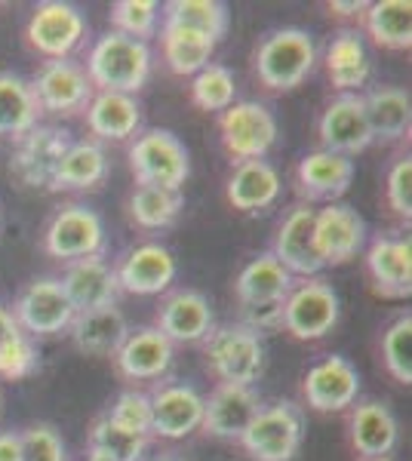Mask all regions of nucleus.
Returning <instances> with one entry per match:
<instances>
[{
	"label": "nucleus",
	"mask_w": 412,
	"mask_h": 461,
	"mask_svg": "<svg viewBox=\"0 0 412 461\" xmlns=\"http://www.w3.org/2000/svg\"><path fill=\"white\" fill-rule=\"evenodd\" d=\"M84 71L96 93L136 95L151 74V50L142 41L108 32L93 43Z\"/></svg>",
	"instance_id": "f257e3e1"
},
{
	"label": "nucleus",
	"mask_w": 412,
	"mask_h": 461,
	"mask_svg": "<svg viewBox=\"0 0 412 461\" xmlns=\"http://www.w3.org/2000/svg\"><path fill=\"white\" fill-rule=\"evenodd\" d=\"M252 65H256L261 86L271 93H289L308 80V74L317 65V47L302 28H280L259 43Z\"/></svg>",
	"instance_id": "f03ea898"
},
{
	"label": "nucleus",
	"mask_w": 412,
	"mask_h": 461,
	"mask_svg": "<svg viewBox=\"0 0 412 461\" xmlns=\"http://www.w3.org/2000/svg\"><path fill=\"white\" fill-rule=\"evenodd\" d=\"M204 360L219 384H252L265 373V345L243 323H224L206 336Z\"/></svg>",
	"instance_id": "7ed1b4c3"
},
{
	"label": "nucleus",
	"mask_w": 412,
	"mask_h": 461,
	"mask_svg": "<svg viewBox=\"0 0 412 461\" xmlns=\"http://www.w3.org/2000/svg\"><path fill=\"white\" fill-rule=\"evenodd\" d=\"M130 173L136 185L182 191V185L191 176L188 148L169 130H145L130 145Z\"/></svg>",
	"instance_id": "20e7f679"
},
{
	"label": "nucleus",
	"mask_w": 412,
	"mask_h": 461,
	"mask_svg": "<svg viewBox=\"0 0 412 461\" xmlns=\"http://www.w3.org/2000/svg\"><path fill=\"white\" fill-rule=\"evenodd\" d=\"M302 409L289 400H280V403L261 406L237 443L252 461H292L302 446Z\"/></svg>",
	"instance_id": "39448f33"
},
{
	"label": "nucleus",
	"mask_w": 412,
	"mask_h": 461,
	"mask_svg": "<svg viewBox=\"0 0 412 461\" xmlns=\"http://www.w3.org/2000/svg\"><path fill=\"white\" fill-rule=\"evenodd\" d=\"M71 132L62 126H41L28 130L25 136L16 139L10 154V176L16 178L22 188L32 191H50L52 176H56L59 163L65 151L71 148Z\"/></svg>",
	"instance_id": "423d86ee"
},
{
	"label": "nucleus",
	"mask_w": 412,
	"mask_h": 461,
	"mask_svg": "<svg viewBox=\"0 0 412 461\" xmlns=\"http://www.w3.org/2000/svg\"><path fill=\"white\" fill-rule=\"evenodd\" d=\"M339 323V295L335 289L320 277L302 280L289 289L283 299V326L292 339L298 341H317L333 332Z\"/></svg>",
	"instance_id": "0eeeda50"
},
{
	"label": "nucleus",
	"mask_w": 412,
	"mask_h": 461,
	"mask_svg": "<svg viewBox=\"0 0 412 461\" xmlns=\"http://www.w3.org/2000/svg\"><path fill=\"white\" fill-rule=\"evenodd\" d=\"M219 136L231 160H265L277 145V121L261 102H234L219 114Z\"/></svg>",
	"instance_id": "6e6552de"
},
{
	"label": "nucleus",
	"mask_w": 412,
	"mask_h": 461,
	"mask_svg": "<svg viewBox=\"0 0 412 461\" xmlns=\"http://www.w3.org/2000/svg\"><path fill=\"white\" fill-rule=\"evenodd\" d=\"M105 247V225L99 212L89 210L84 203L62 206L50 219L47 230H43V249L47 256L59 258V262H80L89 256H102Z\"/></svg>",
	"instance_id": "1a4fd4ad"
},
{
	"label": "nucleus",
	"mask_w": 412,
	"mask_h": 461,
	"mask_svg": "<svg viewBox=\"0 0 412 461\" xmlns=\"http://www.w3.org/2000/svg\"><path fill=\"white\" fill-rule=\"evenodd\" d=\"M10 314L28 339H37L69 332L78 311L71 308L69 295H65V289L56 277H41L22 289Z\"/></svg>",
	"instance_id": "9d476101"
},
{
	"label": "nucleus",
	"mask_w": 412,
	"mask_h": 461,
	"mask_svg": "<svg viewBox=\"0 0 412 461\" xmlns=\"http://www.w3.org/2000/svg\"><path fill=\"white\" fill-rule=\"evenodd\" d=\"M87 37V19L80 16L78 6L62 4V0H47L37 4L32 19L25 25V41L34 53L50 59H71L74 50Z\"/></svg>",
	"instance_id": "9b49d317"
},
{
	"label": "nucleus",
	"mask_w": 412,
	"mask_h": 461,
	"mask_svg": "<svg viewBox=\"0 0 412 461\" xmlns=\"http://www.w3.org/2000/svg\"><path fill=\"white\" fill-rule=\"evenodd\" d=\"M28 86H32L41 114L47 111V114H65V117L87 111L89 99L96 93L84 65L71 62V59H50V62H43Z\"/></svg>",
	"instance_id": "f8f14e48"
},
{
	"label": "nucleus",
	"mask_w": 412,
	"mask_h": 461,
	"mask_svg": "<svg viewBox=\"0 0 412 461\" xmlns=\"http://www.w3.org/2000/svg\"><path fill=\"white\" fill-rule=\"evenodd\" d=\"M317 136L324 151L342 154V158H354L363 154L372 145V130L366 121L363 95L361 93H344L335 95L324 108L317 121Z\"/></svg>",
	"instance_id": "ddd939ff"
},
{
	"label": "nucleus",
	"mask_w": 412,
	"mask_h": 461,
	"mask_svg": "<svg viewBox=\"0 0 412 461\" xmlns=\"http://www.w3.org/2000/svg\"><path fill=\"white\" fill-rule=\"evenodd\" d=\"M314 215H317V210H311L308 203H296L289 206V212L277 225L271 256L287 267L292 277L311 280L324 271L317 243H314Z\"/></svg>",
	"instance_id": "4468645a"
},
{
	"label": "nucleus",
	"mask_w": 412,
	"mask_h": 461,
	"mask_svg": "<svg viewBox=\"0 0 412 461\" xmlns=\"http://www.w3.org/2000/svg\"><path fill=\"white\" fill-rule=\"evenodd\" d=\"M314 243L324 267L344 265L363 249L366 243V221L361 212L348 203H326L314 215Z\"/></svg>",
	"instance_id": "2eb2a0df"
},
{
	"label": "nucleus",
	"mask_w": 412,
	"mask_h": 461,
	"mask_svg": "<svg viewBox=\"0 0 412 461\" xmlns=\"http://www.w3.org/2000/svg\"><path fill=\"white\" fill-rule=\"evenodd\" d=\"M302 393L314 412H344L348 406H354L361 393V373L348 357H324L308 369Z\"/></svg>",
	"instance_id": "dca6fc26"
},
{
	"label": "nucleus",
	"mask_w": 412,
	"mask_h": 461,
	"mask_svg": "<svg viewBox=\"0 0 412 461\" xmlns=\"http://www.w3.org/2000/svg\"><path fill=\"white\" fill-rule=\"evenodd\" d=\"M261 409L259 391L252 384H215L213 393L204 397V421L200 428L215 440H241Z\"/></svg>",
	"instance_id": "f3484780"
},
{
	"label": "nucleus",
	"mask_w": 412,
	"mask_h": 461,
	"mask_svg": "<svg viewBox=\"0 0 412 461\" xmlns=\"http://www.w3.org/2000/svg\"><path fill=\"white\" fill-rule=\"evenodd\" d=\"M354 182V160L333 151H311L296 167V191L305 203H339Z\"/></svg>",
	"instance_id": "a211bd4d"
},
{
	"label": "nucleus",
	"mask_w": 412,
	"mask_h": 461,
	"mask_svg": "<svg viewBox=\"0 0 412 461\" xmlns=\"http://www.w3.org/2000/svg\"><path fill=\"white\" fill-rule=\"evenodd\" d=\"M157 332H163L172 345H197L206 341L209 332L215 330L213 308L206 295L197 289H176L160 302L157 311Z\"/></svg>",
	"instance_id": "6ab92c4d"
},
{
	"label": "nucleus",
	"mask_w": 412,
	"mask_h": 461,
	"mask_svg": "<svg viewBox=\"0 0 412 461\" xmlns=\"http://www.w3.org/2000/svg\"><path fill=\"white\" fill-rule=\"evenodd\" d=\"M366 277L372 293L385 299H409L412 293V243L409 237H376L366 249Z\"/></svg>",
	"instance_id": "aec40b11"
},
{
	"label": "nucleus",
	"mask_w": 412,
	"mask_h": 461,
	"mask_svg": "<svg viewBox=\"0 0 412 461\" xmlns=\"http://www.w3.org/2000/svg\"><path fill=\"white\" fill-rule=\"evenodd\" d=\"M151 397V434L163 440H185L204 421V393L191 384H160Z\"/></svg>",
	"instance_id": "412c9836"
},
{
	"label": "nucleus",
	"mask_w": 412,
	"mask_h": 461,
	"mask_svg": "<svg viewBox=\"0 0 412 461\" xmlns=\"http://www.w3.org/2000/svg\"><path fill=\"white\" fill-rule=\"evenodd\" d=\"M117 271V284L121 293L130 295H160L167 293L169 284L176 280V258L160 243H142L130 249L121 258Z\"/></svg>",
	"instance_id": "4be33fe9"
},
{
	"label": "nucleus",
	"mask_w": 412,
	"mask_h": 461,
	"mask_svg": "<svg viewBox=\"0 0 412 461\" xmlns=\"http://www.w3.org/2000/svg\"><path fill=\"white\" fill-rule=\"evenodd\" d=\"M69 295L71 308L78 311H93L105 308V304H117L121 295V284H117V271L105 262L102 256H89L80 262H69L65 277L59 280Z\"/></svg>",
	"instance_id": "5701e85b"
},
{
	"label": "nucleus",
	"mask_w": 412,
	"mask_h": 461,
	"mask_svg": "<svg viewBox=\"0 0 412 461\" xmlns=\"http://www.w3.org/2000/svg\"><path fill=\"white\" fill-rule=\"evenodd\" d=\"M117 373L130 382H148V378H160L172 366V341L157 332L154 326H142L130 332L124 345L114 354Z\"/></svg>",
	"instance_id": "b1692460"
},
{
	"label": "nucleus",
	"mask_w": 412,
	"mask_h": 461,
	"mask_svg": "<svg viewBox=\"0 0 412 461\" xmlns=\"http://www.w3.org/2000/svg\"><path fill=\"white\" fill-rule=\"evenodd\" d=\"M69 336L80 354L89 357H114L124 339L130 336V323H126L124 311L117 304H105V308L80 311L74 314Z\"/></svg>",
	"instance_id": "393cba45"
},
{
	"label": "nucleus",
	"mask_w": 412,
	"mask_h": 461,
	"mask_svg": "<svg viewBox=\"0 0 412 461\" xmlns=\"http://www.w3.org/2000/svg\"><path fill=\"white\" fill-rule=\"evenodd\" d=\"M348 428L351 446H354V452L363 461L388 458L397 446V437H400L394 412L385 403H379V400H363V403L351 409Z\"/></svg>",
	"instance_id": "a878e982"
},
{
	"label": "nucleus",
	"mask_w": 412,
	"mask_h": 461,
	"mask_svg": "<svg viewBox=\"0 0 412 461\" xmlns=\"http://www.w3.org/2000/svg\"><path fill=\"white\" fill-rule=\"evenodd\" d=\"M224 197L234 210L259 212L280 197V173L268 160H243L224 182Z\"/></svg>",
	"instance_id": "bb28decb"
},
{
	"label": "nucleus",
	"mask_w": 412,
	"mask_h": 461,
	"mask_svg": "<svg viewBox=\"0 0 412 461\" xmlns=\"http://www.w3.org/2000/svg\"><path fill=\"white\" fill-rule=\"evenodd\" d=\"M296 286L292 274L283 267L271 252L256 256L250 265L237 274L234 280V295L241 308H252V304H277L289 295V289Z\"/></svg>",
	"instance_id": "cd10ccee"
},
{
	"label": "nucleus",
	"mask_w": 412,
	"mask_h": 461,
	"mask_svg": "<svg viewBox=\"0 0 412 461\" xmlns=\"http://www.w3.org/2000/svg\"><path fill=\"white\" fill-rule=\"evenodd\" d=\"M366 121L372 130V142H400L412 126V99L400 86H376L363 95Z\"/></svg>",
	"instance_id": "c85d7f7f"
},
{
	"label": "nucleus",
	"mask_w": 412,
	"mask_h": 461,
	"mask_svg": "<svg viewBox=\"0 0 412 461\" xmlns=\"http://www.w3.org/2000/svg\"><path fill=\"white\" fill-rule=\"evenodd\" d=\"M87 126L105 142H126L142 126V108L136 95L126 93H93L87 105Z\"/></svg>",
	"instance_id": "c756f323"
},
{
	"label": "nucleus",
	"mask_w": 412,
	"mask_h": 461,
	"mask_svg": "<svg viewBox=\"0 0 412 461\" xmlns=\"http://www.w3.org/2000/svg\"><path fill=\"white\" fill-rule=\"evenodd\" d=\"M326 77L329 84L339 89V95L344 93H357L361 86H366V80H370V53H366V43L361 32H351V28H344L329 41L326 47Z\"/></svg>",
	"instance_id": "7c9ffc66"
},
{
	"label": "nucleus",
	"mask_w": 412,
	"mask_h": 461,
	"mask_svg": "<svg viewBox=\"0 0 412 461\" xmlns=\"http://www.w3.org/2000/svg\"><path fill=\"white\" fill-rule=\"evenodd\" d=\"M108 178V154L99 142H71L50 191H93Z\"/></svg>",
	"instance_id": "2f4dec72"
},
{
	"label": "nucleus",
	"mask_w": 412,
	"mask_h": 461,
	"mask_svg": "<svg viewBox=\"0 0 412 461\" xmlns=\"http://www.w3.org/2000/svg\"><path fill=\"white\" fill-rule=\"evenodd\" d=\"M41 108L28 86V80H22L13 71H0V139H22L28 130L37 126Z\"/></svg>",
	"instance_id": "473e14b6"
},
{
	"label": "nucleus",
	"mask_w": 412,
	"mask_h": 461,
	"mask_svg": "<svg viewBox=\"0 0 412 461\" xmlns=\"http://www.w3.org/2000/svg\"><path fill=\"white\" fill-rule=\"evenodd\" d=\"M363 28L381 50L412 47V4L409 0H379L363 13Z\"/></svg>",
	"instance_id": "72a5a7b5"
},
{
	"label": "nucleus",
	"mask_w": 412,
	"mask_h": 461,
	"mask_svg": "<svg viewBox=\"0 0 412 461\" xmlns=\"http://www.w3.org/2000/svg\"><path fill=\"white\" fill-rule=\"evenodd\" d=\"M163 25L185 28L219 43L228 32V6L219 0H169L163 6Z\"/></svg>",
	"instance_id": "f704fd0d"
},
{
	"label": "nucleus",
	"mask_w": 412,
	"mask_h": 461,
	"mask_svg": "<svg viewBox=\"0 0 412 461\" xmlns=\"http://www.w3.org/2000/svg\"><path fill=\"white\" fill-rule=\"evenodd\" d=\"M160 47L169 71L179 74V77H194L197 71H204L215 53V43L209 37L167 25H160Z\"/></svg>",
	"instance_id": "c9c22d12"
},
{
	"label": "nucleus",
	"mask_w": 412,
	"mask_h": 461,
	"mask_svg": "<svg viewBox=\"0 0 412 461\" xmlns=\"http://www.w3.org/2000/svg\"><path fill=\"white\" fill-rule=\"evenodd\" d=\"M185 200L182 191H163V188H148V185H136V191L130 194V219L133 225L145 230H160L169 228L179 219Z\"/></svg>",
	"instance_id": "e433bc0d"
},
{
	"label": "nucleus",
	"mask_w": 412,
	"mask_h": 461,
	"mask_svg": "<svg viewBox=\"0 0 412 461\" xmlns=\"http://www.w3.org/2000/svg\"><path fill=\"white\" fill-rule=\"evenodd\" d=\"M37 369V348L34 341L19 330L10 311L0 304V375L19 382Z\"/></svg>",
	"instance_id": "4c0bfd02"
},
{
	"label": "nucleus",
	"mask_w": 412,
	"mask_h": 461,
	"mask_svg": "<svg viewBox=\"0 0 412 461\" xmlns=\"http://www.w3.org/2000/svg\"><path fill=\"white\" fill-rule=\"evenodd\" d=\"M191 102L200 111H215V114L231 108L237 102L234 71H231L228 65L209 62L204 71H197L191 77Z\"/></svg>",
	"instance_id": "58836bf2"
},
{
	"label": "nucleus",
	"mask_w": 412,
	"mask_h": 461,
	"mask_svg": "<svg viewBox=\"0 0 412 461\" xmlns=\"http://www.w3.org/2000/svg\"><path fill=\"white\" fill-rule=\"evenodd\" d=\"M145 449H148V437L121 428L108 415H102L93 425V430H89V452H99V456L111 461H142Z\"/></svg>",
	"instance_id": "ea45409f"
},
{
	"label": "nucleus",
	"mask_w": 412,
	"mask_h": 461,
	"mask_svg": "<svg viewBox=\"0 0 412 461\" xmlns=\"http://www.w3.org/2000/svg\"><path fill=\"white\" fill-rule=\"evenodd\" d=\"M381 363H385L388 375L400 384H412V317L400 314L385 330L381 339Z\"/></svg>",
	"instance_id": "a19ab883"
},
{
	"label": "nucleus",
	"mask_w": 412,
	"mask_h": 461,
	"mask_svg": "<svg viewBox=\"0 0 412 461\" xmlns=\"http://www.w3.org/2000/svg\"><path fill=\"white\" fill-rule=\"evenodd\" d=\"M108 22L117 34L145 43V37H154L157 25H160V4H154V0H117L108 13Z\"/></svg>",
	"instance_id": "79ce46f5"
},
{
	"label": "nucleus",
	"mask_w": 412,
	"mask_h": 461,
	"mask_svg": "<svg viewBox=\"0 0 412 461\" xmlns=\"http://www.w3.org/2000/svg\"><path fill=\"white\" fill-rule=\"evenodd\" d=\"M111 421H117L126 430H136L142 437H151V397L142 391H124L114 400L108 412Z\"/></svg>",
	"instance_id": "37998d69"
},
{
	"label": "nucleus",
	"mask_w": 412,
	"mask_h": 461,
	"mask_svg": "<svg viewBox=\"0 0 412 461\" xmlns=\"http://www.w3.org/2000/svg\"><path fill=\"white\" fill-rule=\"evenodd\" d=\"M22 461H69L65 443L56 428L32 425L22 430Z\"/></svg>",
	"instance_id": "c03bdc74"
},
{
	"label": "nucleus",
	"mask_w": 412,
	"mask_h": 461,
	"mask_svg": "<svg viewBox=\"0 0 412 461\" xmlns=\"http://www.w3.org/2000/svg\"><path fill=\"white\" fill-rule=\"evenodd\" d=\"M385 200L397 219L409 225V219H412V160L409 158L394 160V167L388 169Z\"/></svg>",
	"instance_id": "a18cd8bd"
},
{
	"label": "nucleus",
	"mask_w": 412,
	"mask_h": 461,
	"mask_svg": "<svg viewBox=\"0 0 412 461\" xmlns=\"http://www.w3.org/2000/svg\"><path fill=\"white\" fill-rule=\"evenodd\" d=\"M366 0H329L326 10L329 16H342V19H363L366 13Z\"/></svg>",
	"instance_id": "49530a36"
},
{
	"label": "nucleus",
	"mask_w": 412,
	"mask_h": 461,
	"mask_svg": "<svg viewBox=\"0 0 412 461\" xmlns=\"http://www.w3.org/2000/svg\"><path fill=\"white\" fill-rule=\"evenodd\" d=\"M0 461H22V437L13 430L0 434Z\"/></svg>",
	"instance_id": "de8ad7c7"
},
{
	"label": "nucleus",
	"mask_w": 412,
	"mask_h": 461,
	"mask_svg": "<svg viewBox=\"0 0 412 461\" xmlns=\"http://www.w3.org/2000/svg\"><path fill=\"white\" fill-rule=\"evenodd\" d=\"M151 461H194V458L182 449H163V452H157Z\"/></svg>",
	"instance_id": "09e8293b"
},
{
	"label": "nucleus",
	"mask_w": 412,
	"mask_h": 461,
	"mask_svg": "<svg viewBox=\"0 0 412 461\" xmlns=\"http://www.w3.org/2000/svg\"><path fill=\"white\" fill-rule=\"evenodd\" d=\"M89 461H111V458H105V456H99V452H89Z\"/></svg>",
	"instance_id": "8fccbe9b"
},
{
	"label": "nucleus",
	"mask_w": 412,
	"mask_h": 461,
	"mask_svg": "<svg viewBox=\"0 0 412 461\" xmlns=\"http://www.w3.org/2000/svg\"><path fill=\"white\" fill-rule=\"evenodd\" d=\"M370 461H391V458H370Z\"/></svg>",
	"instance_id": "3c124183"
}]
</instances>
